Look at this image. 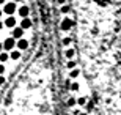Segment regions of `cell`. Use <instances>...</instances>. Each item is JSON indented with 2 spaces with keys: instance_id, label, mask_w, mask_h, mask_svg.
Instances as JSON below:
<instances>
[{
  "instance_id": "cell-1",
  "label": "cell",
  "mask_w": 121,
  "mask_h": 115,
  "mask_svg": "<svg viewBox=\"0 0 121 115\" xmlns=\"http://www.w3.org/2000/svg\"><path fill=\"white\" fill-rule=\"evenodd\" d=\"M14 46H16V41H14V38H6L3 43V47L5 51H13Z\"/></svg>"
},
{
  "instance_id": "cell-2",
  "label": "cell",
  "mask_w": 121,
  "mask_h": 115,
  "mask_svg": "<svg viewBox=\"0 0 121 115\" xmlns=\"http://www.w3.org/2000/svg\"><path fill=\"white\" fill-rule=\"evenodd\" d=\"M3 13H6V14H14L16 13V3H6L3 6Z\"/></svg>"
},
{
  "instance_id": "cell-3",
  "label": "cell",
  "mask_w": 121,
  "mask_h": 115,
  "mask_svg": "<svg viewBox=\"0 0 121 115\" xmlns=\"http://www.w3.org/2000/svg\"><path fill=\"white\" fill-rule=\"evenodd\" d=\"M24 35V28L22 27H14L13 28V36L14 38H22Z\"/></svg>"
},
{
  "instance_id": "cell-4",
  "label": "cell",
  "mask_w": 121,
  "mask_h": 115,
  "mask_svg": "<svg viewBox=\"0 0 121 115\" xmlns=\"http://www.w3.org/2000/svg\"><path fill=\"white\" fill-rule=\"evenodd\" d=\"M28 47V41L24 40V38H21V40L17 41V49H21V51H24V49Z\"/></svg>"
},
{
  "instance_id": "cell-5",
  "label": "cell",
  "mask_w": 121,
  "mask_h": 115,
  "mask_svg": "<svg viewBox=\"0 0 121 115\" xmlns=\"http://www.w3.org/2000/svg\"><path fill=\"white\" fill-rule=\"evenodd\" d=\"M17 13L22 16V18H27L28 13H30V9H28V6H21V8L17 9Z\"/></svg>"
},
{
  "instance_id": "cell-6",
  "label": "cell",
  "mask_w": 121,
  "mask_h": 115,
  "mask_svg": "<svg viewBox=\"0 0 121 115\" xmlns=\"http://www.w3.org/2000/svg\"><path fill=\"white\" fill-rule=\"evenodd\" d=\"M71 27H72V21L71 19H65V21L61 22V28L63 30H69Z\"/></svg>"
},
{
  "instance_id": "cell-7",
  "label": "cell",
  "mask_w": 121,
  "mask_h": 115,
  "mask_svg": "<svg viewBox=\"0 0 121 115\" xmlns=\"http://www.w3.org/2000/svg\"><path fill=\"white\" fill-rule=\"evenodd\" d=\"M5 25H6V27H9V28H14V27H16V19L9 16V18L6 19V21H5Z\"/></svg>"
},
{
  "instance_id": "cell-8",
  "label": "cell",
  "mask_w": 121,
  "mask_h": 115,
  "mask_svg": "<svg viewBox=\"0 0 121 115\" xmlns=\"http://www.w3.org/2000/svg\"><path fill=\"white\" fill-rule=\"evenodd\" d=\"M21 27H22L24 30H27V28H30V27H31V21H30L28 18H24V21L21 22Z\"/></svg>"
},
{
  "instance_id": "cell-9",
  "label": "cell",
  "mask_w": 121,
  "mask_h": 115,
  "mask_svg": "<svg viewBox=\"0 0 121 115\" xmlns=\"http://www.w3.org/2000/svg\"><path fill=\"white\" fill-rule=\"evenodd\" d=\"M19 57H21V52H19V51H13V52H11V58H13V60H17Z\"/></svg>"
},
{
  "instance_id": "cell-10",
  "label": "cell",
  "mask_w": 121,
  "mask_h": 115,
  "mask_svg": "<svg viewBox=\"0 0 121 115\" xmlns=\"http://www.w3.org/2000/svg\"><path fill=\"white\" fill-rule=\"evenodd\" d=\"M6 60H8V54L2 52V54H0V62H6Z\"/></svg>"
},
{
  "instance_id": "cell-11",
  "label": "cell",
  "mask_w": 121,
  "mask_h": 115,
  "mask_svg": "<svg viewBox=\"0 0 121 115\" xmlns=\"http://www.w3.org/2000/svg\"><path fill=\"white\" fill-rule=\"evenodd\" d=\"M72 55H74V51H72V49H68V51H66V57H68V58H71Z\"/></svg>"
},
{
  "instance_id": "cell-12",
  "label": "cell",
  "mask_w": 121,
  "mask_h": 115,
  "mask_svg": "<svg viewBox=\"0 0 121 115\" xmlns=\"http://www.w3.org/2000/svg\"><path fill=\"white\" fill-rule=\"evenodd\" d=\"M79 76V69H72L71 71V77H77Z\"/></svg>"
},
{
  "instance_id": "cell-13",
  "label": "cell",
  "mask_w": 121,
  "mask_h": 115,
  "mask_svg": "<svg viewBox=\"0 0 121 115\" xmlns=\"http://www.w3.org/2000/svg\"><path fill=\"white\" fill-rule=\"evenodd\" d=\"M74 65H76L74 62H68V68H74Z\"/></svg>"
},
{
  "instance_id": "cell-14",
  "label": "cell",
  "mask_w": 121,
  "mask_h": 115,
  "mask_svg": "<svg viewBox=\"0 0 121 115\" xmlns=\"http://www.w3.org/2000/svg\"><path fill=\"white\" fill-rule=\"evenodd\" d=\"M71 88H72V90H79V84H72Z\"/></svg>"
},
{
  "instance_id": "cell-15",
  "label": "cell",
  "mask_w": 121,
  "mask_h": 115,
  "mask_svg": "<svg viewBox=\"0 0 121 115\" xmlns=\"http://www.w3.org/2000/svg\"><path fill=\"white\" fill-rule=\"evenodd\" d=\"M5 84V77L3 76H0V85H3Z\"/></svg>"
},
{
  "instance_id": "cell-16",
  "label": "cell",
  "mask_w": 121,
  "mask_h": 115,
  "mask_svg": "<svg viewBox=\"0 0 121 115\" xmlns=\"http://www.w3.org/2000/svg\"><path fill=\"white\" fill-rule=\"evenodd\" d=\"M3 73H5V66H3V65H0V74H3Z\"/></svg>"
},
{
  "instance_id": "cell-17",
  "label": "cell",
  "mask_w": 121,
  "mask_h": 115,
  "mask_svg": "<svg viewBox=\"0 0 121 115\" xmlns=\"http://www.w3.org/2000/svg\"><path fill=\"white\" fill-rule=\"evenodd\" d=\"M79 104H85V98H80L79 99Z\"/></svg>"
},
{
  "instance_id": "cell-18",
  "label": "cell",
  "mask_w": 121,
  "mask_h": 115,
  "mask_svg": "<svg viewBox=\"0 0 121 115\" xmlns=\"http://www.w3.org/2000/svg\"><path fill=\"white\" fill-rule=\"evenodd\" d=\"M2 28H3V24H2V22H0V30H2Z\"/></svg>"
},
{
  "instance_id": "cell-19",
  "label": "cell",
  "mask_w": 121,
  "mask_h": 115,
  "mask_svg": "<svg viewBox=\"0 0 121 115\" xmlns=\"http://www.w3.org/2000/svg\"><path fill=\"white\" fill-rule=\"evenodd\" d=\"M2 49H5V47H3V44H0V51H2Z\"/></svg>"
},
{
  "instance_id": "cell-20",
  "label": "cell",
  "mask_w": 121,
  "mask_h": 115,
  "mask_svg": "<svg viewBox=\"0 0 121 115\" xmlns=\"http://www.w3.org/2000/svg\"><path fill=\"white\" fill-rule=\"evenodd\" d=\"M2 3H5V0H0V5H2Z\"/></svg>"
},
{
  "instance_id": "cell-21",
  "label": "cell",
  "mask_w": 121,
  "mask_h": 115,
  "mask_svg": "<svg viewBox=\"0 0 121 115\" xmlns=\"http://www.w3.org/2000/svg\"><path fill=\"white\" fill-rule=\"evenodd\" d=\"M2 13H3V11H2V9H0V16H2Z\"/></svg>"
},
{
  "instance_id": "cell-22",
  "label": "cell",
  "mask_w": 121,
  "mask_h": 115,
  "mask_svg": "<svg viewBox=\"0 0 121 115\" xmlns=\"http://www.w3.org/2000/svg\"><path fill=\"white\" fill-rule=\"evenodd\" d=\"M16 2H21V0H16Z\"/></svg>"
}]
</instances>
